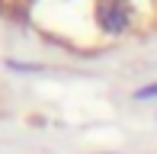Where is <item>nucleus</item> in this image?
<instances>
[{
  "mask_svg": "<svg viewBox=\"0 0 157 154\" xmlns=\"http://www.w3.org/2000/svg\"><path fill=\"white\" fill-rule=\"evenodd\" d=\"M96 19L106 32H125L128 29V10H125L122 0H99Z\"/></svg>",
  "mask_w": 157,
  "mask_h": 154,
  "instance_id": "f257e3e1",
  "label": "nucleus"
},
{
  "mask_svg": "<svg viewBox=\"0 0 157 154\" xmlns=\"http://www.w3.org/2000/svg\"><path fill=\"white\" fill-rule=\"evenodd\" d=\"M154 96H157V83H147V87L135 90V100H154Z\"/></svg>",
  "mask_w": 157,
  "mask_h": 154,
  "instance_id": "f03ea898",
  "label": "nucleus"
}]
</instances>
